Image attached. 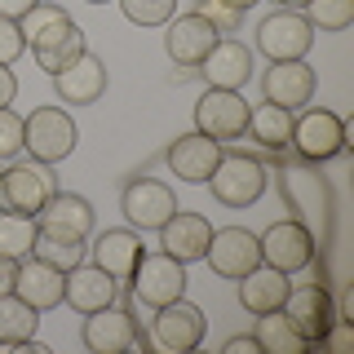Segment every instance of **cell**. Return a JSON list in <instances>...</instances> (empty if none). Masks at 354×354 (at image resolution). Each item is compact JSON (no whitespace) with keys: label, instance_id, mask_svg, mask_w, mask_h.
Returning <instances> with one entry per match:
<instances>
[{"label":"cell","instance_id":"1","mask_svg":"<svg viewBox=\"0 0 354 354\" xmlns=\"http://www.w3.org/2000/svg\"><path fill=\"white\" fill-rule=\"evenodd\" d=\"M75 147H80V129L66 106H36L31 115H22V151H31V160L62 164Z\"/></svg>","mask_w":354,"mask_h":354},{"label":"cell","instance_id":"2","mask_svg":"<svg viewBox=\"0 0 354 354\" xmlns=\"http://www.w3.org/2000/svg\"><path fill=\"white\" fill-rule=\"evenodd\" d=\"M350 147V120H341L328 106H310L292 115V151L306 164H328Z\"/></svg>","mask_w":354,"mask_h":354},{"label":"cell","instance_id":"3","mask_svg":"<svg viewBox=\"0 0 354 354\" xmlns=\"http://www.w3.org/2000/svg\"><path fill=\"white\" fill-rule=\"evenodd\" d=\"M204 186H213L217 204L248 208V204H257V199L266 195V164L257 160V155H248V151H221L217 169L208 173Z\"/></svg>","mask_w":354,"mask_h":354},{"label":"cell","instance_id":"4","mask_svg":"<svg viewBox=\"0 0 354 354\" xmlns=\"http://www.w3.org/2000/svg\"><path fill=\"white\" fill-rule=\"evenodd\" d=\"M53 191H58V173H53V164L18 160V164H9V169L0 173V208H5V213L36 217Z\"/></svg>","mask_w":354,"mask_h":354},{"label":"cell","instance_id":"5","mask_svg":"<svg viewBox=\"0 0 354 354\" xmlns=\"http://www.w3.org/2000/svg\"><path fill=\"white\" fill-rule=\"evenodd\" d=\"M129 292L138 297L142 306H151V310L169 306V301H177V297H186V261L169 257L164 248L160 252H142L138 270L129 274Z\"/></svg>","mask_w":354,"mask_h":354},{"label":"cell","instance_id":"6","mask_svg":"<svg viewBox=\"0 0 354 354\" xmlns=\"http://www.w3.org/2000/svg\"><path fill=\"white\" fill-rule=\"evenodd\" d=\"M195 133L213 142H239L248 133V97L239 88H204L195 102Z\"/></svg>","mask_w":354,"mask_h":354},{"label":"cell","instance_id":"7","mask_svg":"<svg viewBox=\"0 0 354 354\" xmlns=\"http://www.w3.org/2000/svg\"><path fill=\"white\" fill-rule=\"evenodd\" d=\"M315 44V27L306 22L301 9H274L257 22V49L270 62H297Z\"/></svg>","mask_w":354,"mask_h":354},{"label":"cell","instance_id":"8","mask_svg":"<svg viewBox=\"0 0 354 354\" xmlns=\"http://www.w3.org/2000/svg\"><path fill=\"white\" fill-rule=\"evenodd\" d=\"M257 243H261V261L274 266V270H283V274H297V270H306V266H315V235H310L297 217L270 221L257 235Z\"/></svg>","mask_w":354,"mask_h":354},{"label":"cell","instance_id":"9","mask_svg":"<svg viewBox=\"0 0 354 354\" xmlns=\"http://www.w3.org/2000/svg\"><path fill=\"white\" fill-rule=\"evenodd\" d=\"M204 332H208L204 310H199L195 301H186V297H177V301L160 306V310H155V319H151V341H155L160 350H169V354L199 350Z\"/></svg>","mask_w":354,"mask_h":354},{"label":"cell","instance_id":"10","mask_svg":"<svg viewBox=\"0 0 354 354\" xmlns=\"http://www.w3.org/2000/svg\"><path fill=\"white\" fill-rule=\"evenodd\" d=\"M283 315L297 324V332L306 337V346H324L332 319H337V301H332L328 283L315 279V283H297L283 301Z\"/></svg>","mask_w":354,"mask_h":354},{"label":"cell","instance_id":"11","mask_svg":"<svg viewBox=\"0 0 354 354\" xmlns=\"http://www.w3.org/2000/svg\"><path fill=\"white\" fill-rule=\"evenodd\" d=\"M204 261L221 279H243L252 266H261V243L243 226H221V230H213V239H208Z\"/></svg>","mask_w":354,"mask_h":354},{"label":"cell","instance_id":"12","mask_svg":"<svg viewBox=\"0 0 354 354\" xmlns=\"http://www.w3.org/2000/svg\"><path fill=\"white\" fill-rule=\"evenodd\" d=\"M120 213L129 217L133 230H160L177 213V195H173V186L155 182V177H138L120 195Z\"/></svg>","mask_w":354,"mask_h":354},{"label":"cell","instance_id":"13","mask_svg":"<svg viewBox=\"0 0 354 354\" xmlns=\"http://www.w3.org/2000/svg\"><path fill=\"white\" fill-rule=\"evenodd\" d=\"M217 40H221V31L208 18H199L195 9L191 14H173L164 22V49H169L173 66H199Z\"/></svg>","mask_w":354,"mask_h":354},{"label":"cell","instance_id":"14","mask_svg":"<svg viewBox=\"0 0 354 354\" xmlns=\"http://www.w3.org/2000/svg\"><path fill=\"white\" fill-rule=\"evenodd\" d=\"M80 341H84V350H93V354H124V350L138 346V319H133L124 306H102V310H93V315H84Z\"/></svg>","mask_w":354,"mask_h":354},{"label":"cell","instance_id":"15","mask_svg":"<svg viewBox=\"0 0 354 354\" xmlns=\"http://www.w3.org/2000/svg\"><path fill=\"white\" fill-rule=\"evenodd\" d=\"M40 235H62V239H88L93 235V204L75 191H53L36 213Z\"/></svg>","mask_w":354,"mask_h":354},{"label":"cell","instance_id":"16","mask_svg":"<svg viewBox=\"0 0 354 354\" xmlns=\"http://www.w3.org/2000/svg\"><path fill=\"white\" fill-rule=\"evenodd\" d=\"M120 279H111L97 261H80L75 270H66V288H62V301L75 310V315H93L102 306H115L120 297Z\"/></svg>","mask_w":354,"mask_h":354},{"label":"cell","instance_id":"17","mask_svg":"<svg viewBox=\"0 0 354 354\" xmlns=\"http://www.w3.org/2000/svg\"><path fill=\"white\" fill-rule=\"evenodd\" d=\"M53 93H58L62 106H93L106 93V62L84 49L66 71L53 75Z\"/></svg>","mask_w":354,"mask_h":354},{"label":"cell","instance_id":"18","mask_svg":"<svg viewBox=\"0 0 354 354\" xmlns=\"http://www.w3.org/2000/svg\"><path fill=\"white\" fill-rule=\"evenodd\" d=\"M252 71H257L252 49L235 36H221L213 49H208V58L199 62V75L208 80V88H243Z\"/></svg>","mask_w":354,"mask_h":354},{"label":"cell","instance_id":"19","mask_svg":"<svg viewBox=\"0 0 354 354\" xmlns=\"http://www.w3.org/2000/svg\"><path fill=\"white\" fill-rule=\"evenodd\" d=\"M261 93H266V102H274L283 111H301V106H310V97H315V71L306 66V58L270 62L266 75H261Z\"/></svg>","mask_w":354,"mask_h":354},{"label":"cell","instance_id":"20","mask_svg":"<svg viewBox=\"0 0 354 354\" xmlns=\"http://www.w3.org/2000/svg\"><path fill=\"white\" fill-rule=\"evenodd\" d=\"M164 160H169L173 177H182V182H191V186H204L208 173H213L217 160H221V142L204 138V133H182V138L169 142Z\"/></svg>","mask_w":354,"mask_h":354},{"label":"cell","instance_id":"21","mask_svg":"<svg viewBox=\"0 0 354 354\" xmlns=\"http://www.w3.org/2000/svg\"><path fill=\"white\" fill-rule=\"evenodd\" d=\"M208 239H213V226H208L204 213H177L160 226V248L177 261H204Z\"/></svg>","mask_w":354,"mask_h":354},{"label":"cell","instance_id":"22","mask_svg":"<svg viewBox=\"0 0 354 354\" xmlns=\"http://www.w3.org/2000/svg\"><path fill=\"white\" fill-rule=\"evenodd\" d=\"M62 288H66V274H62V270H53L49 261H40L36 252L18 261L14 292H18L27 306H36L40 315H44V310H53V306H62Z\"/></svg>","mask_w":354,"mask_h":354},{"label":"cell","instance_id":"23","mask_svg":"<svg viewBox=\"0 0 354 354\" xmlns=\"http://www.w3.org/2000/svg\"><path fill=\"white\" fill-rule=\"evenodd\" d=\"M142 252H147V243H142V235L129 226V230H102V235L93 239V248H88V257L102 266L111 279L129 283V274L138 270Z\"/></svg>","mask_w":354,"mask_h":354},{"label":"cell","instance_id":"24","mask_svg":"<svg viewBox=\"0 0 354 354\" xmlns=\"http://www.w3.org/2000/svg\"><path fill=\"white\" fill-rule=\"evenodd\" d=\"M288 292H292V279H288L283 270H274V266H252L248 274L239 279V306L248 310V315H266V310H283Z\"/></svg>","mask_w":354,"mask_h":354},{"label":"cell","instance_id":"25","mask_svg":"<svg viewBox=\"0 0 354 354\" xmlns=\"http://www.w3.org/2000/svg\"><path fill=\"white\" fill-rule=\"evenodd\" d=\"M292 115H297V111H283V106H274V102L248 106V133H252V142H257L266 155H288V151H292Z\"/></svg>","mask_w":354,"mask_h":354},{"label":"cell","instance_id":"26","mask_svg":"<svg viewBox=\"0 0 354 354\" xmlns=\"http://www.w3.org/2000/svg\"><path fill=\"white\" fill-rule=\"evenodd\" d=\"M18 31H22V40H27V49L36 53V49H49V44H58L62 36H71L75 22H71V14H66L62 5H49V0H40L36 9H27V14L18 18Z\"/></svg>","mask_w":354,"mask_h":354},{"label":"cell","instance_id":"27","mask_svg":"<svg viewBox=\"0 0 354 354\" xmlns=\"http://www.w3.org/2000/svg\"><path fill=\"white\" fill-rule=\"evenodd\" d=\"M257 324H252V337H257V346L266 354H301L310 350L306 337L297 332V324L283 315V310H266V315H252Z\"/></svg>","mask_w":354,"mask_h":354},{"label":"cell","instance_id":"28","mask_svg":"<svg viewBox=\"0 0 354 354\" xmlns=\"http://www.w3.org/2000/svg\"><path fill=\"white\" fill-rule=\"evenodd\" d=\"M36 328H40V310L36 306H27L18 292L0 297V346L14 350V346L36 337Z\"/></svg>","mask_w":354,"mask_h":354},{"label":"cell","instance_id":"29","mask_svg":"<svg viewBox=\"0 0 354 354\" xmlns=\"http://www.w3.org/2000/svg\"><path fill=\"white\" fill-rule=\"evenodd\" d=\"M36 217H27V213H5L0 208V252L5 257H14V261H22V257H31V248H36Z\"/></svg>","mask_w":354,"mask_h":354},{"label":"cell","instance_id":"30","mask_svg":"<svg viewBox=\"0 0 354 354\" xmlns=\"http://www.w3.org/2000/svg\"><path fill=\"white\" fill-rule=\"evenodd\" d=\"M36 252L40 261H49L53 270H75V266H80L84 257H88V243L84 239H62V235H36Z\"/></svg>","mask_w":354,"mask_h":354},{"label":"cell","instance_id":"31","mask_svg":"<svg viewBox=\"0 0 354 354\" xmlns=\"http://www.w3.org/2000/svg\"><path fill=\"white\" fill-rule=\"evenodd\" d=\"M301 9L315 31H346L354 22V0H306Z\"/></svg>","mask_w":354,"mask_h":354},{"label":"cell","instance_id":"32","mask_svg":"<svg viewBox=\"0 0 354 354\" xmlns=\"http://www.w3.org/2000/svg\"><path fill=\"white\" fill-rule=\"evenodd\" d=\"M84 49H88V44H84V31L75 27L71 36H62L58 44H49V49H36V66H40V71H49V75H58V71H66V66L80 58Z\"/></svg>","mask_w":354,"mask_h":354},{"label":"cell","instance_id":"33","mask_svg":"<svg viewBox=\"0 0 354 354\" xmlns=\"http://www.w3.org/2000/svg\"><path fill=\"white\" fill-rule=\"evenodd\" d=\"M133 27H164L177 14V0H115Z\"/></svg>","mask_w":354,"mask_h":354},{"label":"cell","instance_id":"34","mask_svg":"<svg viewBox=\"0 0 354 354\" xmlns=\"http://www.w3.org/2000/svg\"><path fill=\"white\" fill-rule=\"evenodd\" d=\"M195 14L208 18L221 36H235V31L243 27V14H239L235 5H226V0H195Z\"/></svg>","mask_w":354,"mask_h":354},{"label":"cell","instance_id":"35","mask_svg":"<svg viewBox=\"0 0 354 354\" xmlns=\"http://www.w3.org/2000/svg\"><path fill=\"white\" fill-rule=\"evenodd\" d=\"M22 151V115L14 106H0V160H14Z\"/></svg>","mask_w":354,"mask_h":354},{"label":"cell","instance_id":"36","mask_svg":"<svg viewBox=\"0 0 354 354\" xmlns=\"http://www.w3.org/2000/svg\"><path fill=\"white\" fill-rule=\"evenodd\" d=\"M22 53H27V40H22L18 22L0 14V66H14V62L22 58Z\"/></svg>","mask_w":354,"mask_h":354},{"label":"cell","instance_id":"37","mask_svg":"<svg viewBox=\"0 0 354 354\" xmlns=\"http://www.w3.org/2000/svg\"><path fill=\"white\" fill-rule=\"evenodd\" d=\"M221 350H226V354H257L261 346H257V337H252V332H239V337H230Z\"/></svg>","mask_w":354,"mask_h":354},{"label":"cell","instance_id":"38","mask_svg":"<svg viewBox=\"0 0 354 354\" xmlns=\"http://www.w3.org/2000/svg\"><path fill=\"white\" fill-rule=\"evenodd\" d=\"M14 279H18V261L0 252V297H5V292H14Z\"/></svg>","mask_w":354,"mask_h":354},{"label":"cell","instance_id":"39","mask_svg":"<svg viewBox=\"0 0 354 354\" xmlns=\"http://www.w3.org/2000/svg\"><path fill=\"white\" fill-rule=\"evenodd\" d=\"M14 97H18V75L9 66H0V106H9Z\"/></svg>","mask_w":354,"mask_h":354},{"label":"cell","instance_id":"40","mask_svg":"<svg viewBox=\"0 0 354 354\" xmlns=\"http://www.w3.org/2000/svg\"><path fill=\"white\" fill-rule=\"evenodd\" d=\"M40 5V0H0V14H5V18H22V14H27V9H36Z\"/></svg>","mask_w":354,"mask_h":354},{"label":"cell","instance_id":"41","mask_svg":"<svg viewBox=\"0 0 354 354\" xmlns=\"http://www.w3.org/2000/svg\"><path fill=\"white\" fill-rule=\"evenodd\" d=\"M191 75H199V66H173V80H177V84H186Z\"/></svg>","mask_w":354,"mask_h":354},{"label":"cell","instance_id":"42","mask_svg":"<svg viewBox=\"0 0 354 354\" xmlns=\"http://www.w3.org/2000/svg\"><path fill=\"white\" fill-rule=\"evenodd\" d=\"M226 5H235V9H239V14H248V9H252V5H257V0H226Z\"/></svg>","mask_w":354,"mask_h":354},{"label":"cell","instance_id":"43","mask_svg":"<svg viewBox=\"0 0 354 354\" xmlns=\"http://www.w3.org/2000/svg\"><path fill=\"white\" fill-rule=\"evenodd\" d=\"M274 5H279V9H301L306 0H274Z\"/></svg>","mask_w":354,"mask_h":354},{"label":"cell","instance_id":"44","mask_svg":"<svg viewBox=\"0 0 354 354\" xmlns=\"http://www.w3.org/2000/svg\"><path fill=\"white\" fill-rule=\"evenodd\" d=\"M84 5H106V0H84Z\"/></svg>","mask_w":354,"mask_h":354}]
</instances>
